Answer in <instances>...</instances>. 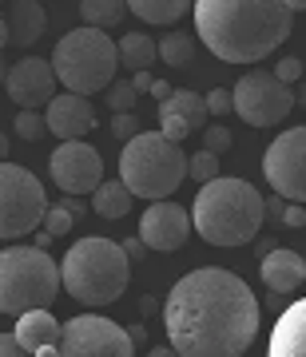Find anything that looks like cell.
<instances>
[{
  "label": "cell",
  "instance_id": "obj_1",
  "mask_svg": "<svg viewBox=\"0 0 306 357\" xmlns=\"http://www.w3.org/2000/svg\"><path fill=\"white\" fill-rule=\"evenodd\" d=\"M171 354L239 357L255 345L258 298L235 270L199 266L171 286L163 302Z\"/></svg>",
  "mask_w": 306,
  "mask_h": 357
},
{
  "label": "cell",
  "instance_id": "obj_2",
  "mask_svg": "<svg viewBox=\"0 0 306 357\" xmlns=\"http://www.w3.org/2000/svg\"><path fill=\"white\" fill-rule=\"evenodd\" d=\"M195 36L223 64H258L286 44L294 13L282 0H191Z\"/></svg>",
  "mask_w": 306,
  "mask_h": 357
},
{
  "label": "cell",
  "instance_id": "obj_3",
  "mask_svg": "<svg viewBox=\"0 0 306 357\" xmlns=\"http://www.w3.org/2000/svg\"><path fill=\"white\" fill-rule=\"evenodd\" d=\"M263 218H267V199L251 183L227 178L223 171L199 183V195L191 203V230H199V238H207L211 246L255 243Z\"/></svg>",
  "mask_w": 306,
  "mask_h": 357
},
{
  "label": "cell",
  "instance_id": "obj_4",
  "mask_svg": "<svg viewBox=\"0 0 306 357\" xmlns=\"http://www.w3.org/2000/svg\"><path fill=\"white\" fill-rule=\"evenodd\" d=\"M131 282V258L124 246L100 234H88L68 246L60 262V290H68L84 306H112Z\"/></svg>",
  "mask_w": 306,
  "mask_h": 357
},
{
  "label": "cell",
  "instance_id": "obj_5",
  "mask_svg": "<svg viewBox=\"0 0 306 357\" xmlns=\"http://www.w3.org/2000/svg\"><path fill=\"white\" fill-rule=\"evenodd\" d=\"M187 178V151L163 131H136L124 139L119 155V183L136 199H171Z\"/></svg>",
  "mask_w": 306,
  "mask_h": 357
},
{
  "label": "cell",
  "instance_id": "obj_6",
  "mask_svg": "<svg viewBox=\"0 0 306 357\" xmlns=\"http://www.w3.org/2000/svg\"><path fill=\"white\" fill-rule=\"evenodd\" d=\"M52 72H56V84L64 91H76V96H96L115 79V68H119V56H115V44L103 28H72L68 36H60V44L52 48Z\"/></svg>",
  "mask_w": 306,
  "mask_h": 357
},
{
  "label": "cell",
  "instance_id": "obj_7",
  "mask_svg": "<svg viewBox=\"0 0 306 357\" xmlns=\"http://www.w3.org/2000/svg\"><path fill=\"white\" fill-rule=\"evenodd\" d=\"M60 294V266L44 246H8L0 250V314H24L52 306Z\"/></svg>",
  "mask_w": 306,
  "mask_h": 357
},
{
  "label": "cell",
  "instance_id": "obj_8",
  "mask_svg": "<svg viewBox=\"0 0 306 357\" xmlns=\"http://www.w3.org/2000/svg\"><path fill=\"white\" fill-rule=\"evenodd\" d=\"M48 211V195L28 167L0 159V238H24L40 230Z\"/></svg>",
  "mask_w": 306,
  "mask_h": 357
},
{
  "label": "cell",
  "instance_id": "obj_9",
  "mask_svg": "<svg viewBox=\"0 0 306 357\" xmlns=\"http://www.w3.org/2000/svg\"><path fill=\"white\" fill-rule=\"evenodd\" d=\"M291 84L275 79V72H247V76L231 88V112L239 115L247 128H275L294 112Z\"/></svg>",
  "mask_w": 306,
  "mask_h": 357
},
{
  "label": "cell",
  "instance_id": "obj_10",
  "mask_svg": "<svg viewBox=\"0 0 306 357\" xmlns=\"http://www.w3.org/2000/svg\"><path fill=\"white\" fill-rule=\"evenodd\" d=\"M56 354H64V357H131L136 354V345H131L128 330L115 326L112 318H100V314H76L72 321L60 326Z\"/></svg>",
  "mask_w": 306,
  "mask_h": 357
},
{
  "label": "cell",
  "instance_id": "obj_11",
  "mask_svg": "<svg viewBox=\"0 0 306 357\" xmlns=\"http://www.w3.org/2000/svg\"><path fill=\"white\" fill-rule=\"evenodd\" d=\"M263 175H267L270 191L303 203L306 199V131L303 128H286L279 139L267 147L263 155Z\"/></svg>",
  "mask_w": 306,
  "mask_h": 357
},
{
  "label": "cell",
  "instance_id": "obj_12",
  "mask_svg": "<svg viewBox=\"0 0 306 357\" xmlns=\"http://www.w3.org/2000/svg\"><path fill=\"white\" fill-rule=\"evenodd\" d=\"M48 171H52V183L60 187L64 195H92L100 187L103 178V159L92 143H80V139H60V147L52 151L48 159Z\"/></svg>",
  "mask_w": 306,
  "mask_h": 357
},
{
  "label": "cell",
  "instance_id": "obj_13",
  "mask_svg": "<svg viewBox=\"0 0 306 357\" xmlns=\"http://www.w3.org/2000/svg\"><path fill=\"white\" fill-rule=\"evenodd\" d=\"M191 238V215L171 199H152L140 218V243L155 255H175Z\"/></svg>",
  "mask_w": 306,
  "mask_h": 357
},
{
  "label": "cell",
  "instance_id": "obj_14",
  "mask_svg": "<svg viewBox=\"0 0 306 357\" xmlns=\"http://www.w3.org/2000/svg\"><path fill=\"white\" fill-rule=\"evenodd\" d=\"M0 88L8 91V100L16 107H44V103L56 96V72H52L48 60H40V56H24V60H16L8 72H4V84Z\"/></svg>",
  "mask_w": 306,
  "mask_h": 357
},
{
  "label": "cell",
  "instance_id": "obj_15",
  "mask_svg": "<svg viewBox=\"0 0 306 357\" xmlns=\"http://www.w3.org/2000/svg\"><path fill=\"white\" fill-rule=\"evenodd\" d=\"M48 112L44 115V128L56 135V139H84L88 131H96V107L88 103V96H76V91H64V96H52L44 103Z\"/></svg>",
  "mask_w": 306,
  "mask_h": 357
},
{
  "label": "cell",
  "instance_id": "obj_16",
  "mask_svg": "<svg viewBox=\"0 0 306 357\" xmlns=\"http://www.w3.org/2000/svg\"><path fill=\"white\" fill-rule=\"evenodd\" d=\"M16 337L32 357H48L56 354V337H60V321L48 314V306H36V310H24L16 314Z\"/></svg>",
  "mask_w": 306,
  "mask_h": 357
},
{
  "label": "cell",
  "instance_id": "obj_17",
  "mask_svg": "<svg viewBox=\"0 0 306 357\" xmlns=\"http://www.w3.org/2000/svg\"><path fill=\"white\" fill-rule=\"evenodd\" d=\"M258 278L267 282L270 294H294L306 278V262L298 250H267L258 262Z\"/></svg>",
  "mask_w": 306,
  "mask_h": 357
},
{
  "label": "cell",
  "instance_id": "obj_18",
  "mask_svg": "<svg viewBox=\"0 0 306 357\" xmlns=\"http://www.w3.org/2000/svg\"><path fill=\"white\" fill-rule=\"evenodd\" d=\"M4 24H8V40L16 48H32L48 28V13L40 8V0H13L4 13Z\"/></svg>",
  "mask_w": 306,
  "mask_h": 357
},
{
  "label": "cell",
  "instance_id": "obj_19",
  "mask_svg": "<svg viewBox=\"0 0 306 357\" xmlns=\"http://www.w3.org/2000/svg\"><path fill=\"white\" fill-rule=\"evenodd\" d=\"M270 357H303L306 354V302H291V310L275 321Z\"/></svg>",
  "mask_w": 306,
  "mask_h": 357
},
{
  "label": "cell",
  "instance_id": "obj_20",
  "mask_svg": "<svg viewBox=\"0 0 306 357\" xmlns=\"http://www.w3.org/2000/svg\"><path fill=\"white\" fill-rule=\"evenodd\" d=\"M159 112H167V115H175V119H183L187 123V131H199V128H207V103H203V96L199 91H187V88H171L159 100Z\"/></svg>",
  "mask_w": 306,
  "mask_h": 357
},
{
  "label": "cell",
  "instance_id": "obj_21",
  "mask_svg": "<svg viewBox=\"0 0 306 357\" xmlns=\"http://www.w3.org/2000/svg\"><path fill=\"white\" fill-rule=\"evenodd\" d=\"M131 203H136V195H131L119 178H112V183L100 178V187L92 191V211L100 218H124L131 211Z\"/></svg>",
  "mask_w": 306,
  "mask_h": 357
},
{
  "label": "cell",
  "instance_id": "obj_22",
  "mask_svg": "<svg viewBox=\"0 0 306 357\" xmlns=\"http://www.w3.org/2000/svg\"><path fill=\"white\" fill-rule=\"evenodd\" d=\"M128 13L143 24H175L179 16L191 13V0H128Z\"/></svg>",
  "mask_w": 306,
  "mask_h": 357
},
{
  "label": "cell",
  "instance_id": "obj_23",
  "mask_svg": "<svg viewBox=\"0 0 306 357\" xmlns=\"http://www.w3.org/2000/svg\"><path fill=\"white\" fill-rule=\"evenodd\" d=\"M115 56L119 64L131 68V72H147L155 64V40H147L143 32H128V36L115 44Z\"/></svg>",
  "mask_w": 306,
  "mask_h": 357
},
{
  "label": "cell",
  "instance_id": "obj_24",
  "mask_svg": "<svg viewBox=\"0 0 306 357\" xmlns=\"http://www.w3.org/2000/svg\"><path fill=\"white\" fill-rule=\"evenodd\" d=\"M128 16V0H80V20L88 28H115Z\"/></svg>",
  "mask_w": 306,
  "mask_h": 357
},
{
  "label": "cell",
  "instance_id": "obj_25",
  "mask_svg": "<svg viewBox=\"0 0 306 357\" xmlns=\"http://www.w3.org/2000/svg\"><path fill=\"white\" fill-rule=\"evenodd\" d=\"M191 56H195V36H187V32H171L155 44V60H163L171 68L191 64Z\"/></svg>",
  "mask_w": 306,
  "mask_h": 357
},
{
  "label": "cell",
  "instance_id": "obj_26",
  "mask_svg": "<svg viewBox=\"0 0 306 357\" xmlns=\"http://www.w3.org/2000/svg\"><path fill=\"white\" fill-rule=\"evenodd\" d=\"M16 135L28 143H40L44 135H48V128H44V115L36 112V107H20L16 112Z\"/></svg>",
  "mask_w": 306,
  "mask_h": 357
},
{
  "label": "cell",
  "instance_id": "obj_27",
  "mask_svg": "<svg viewBox=\"0 0 306 357\" xmlns=\"http://www.w3.org/2000/svg\"><path fill=\"white\" fill-rule=\"evenodd\" d=\"M72 227H76V218L68 215L60 203H48V211H44V218H40V230H44L48 238H64Z\"/></svg>",
  "mask_w": 306,
  "mask_h": 357
},
{
  "label": "cell",
  "instance_id": "obj_28",
  "mask_svg": "<svg viewBox=\"0 0 306 357\" xmlns=\"http://www.w3.org/2000/svg\"><path fill=\"white\" fill-rule=\"evenodd\" d=\"M219 175V155L215 151H195L187 155V178H195V183H207V178H215Z\"/></svg>",
  "mask_w": 306,
  "mask_h": 357
},
{
  "label": "cell",
  "instance_id": "obj_29",
  "mask_svg": "<svg viewBox=\"0 0 306 357\" xmlns=\"http://www.w3.org/2000/svg\"><path fill=\"white\" fill-rule=\"evenodd\" d=\"M103 91H108L112 112H131V107H136V100H140V91L131 88V79H112Z\"/></svg>",
  "mask_w": 306,
  "mask_h": 357
},
{
  "label": "cell",
  "instance_id": "obj_30",
  "mask_svg": "<svg viewBox=\"0 0 306 357\" xmlns=\"http://www.w3.org/2000/svg\"><path fill=\"white\" fill-rule=\"evenodd\" d=\"M199 131H203V147H207V151L223 155L231 147V131L223 128V123H215V128H199Z\"/></svg>",
  "mask_w": 306,
  "mask_h": 357
},
{
  "label": "cell",
  "instance_id": "obj_31",
  "mask_svg": "<svg viewBox=\"0 0 306 357\" xmlns=\"http://www.w3.org/2000/svg\"><path fill=\"white\" fill-rule=\"evenodd\" d=\"M136 131H140V119H136L131 112H115L112 115V135L115 139H131Z\"/></svg>",
  "mask_w": 306,
  "mask_h": 357
},
{
  "label": "cell",
  "instance_id": "obj_32",
  "mask_svg": "<svg viewBox=\"0 0 306 357\" xmlns=\"http://www.w3.org/2000/svg\"><path fill=\"white\" fill-rule=\"evenodd\" d=\"M159 131H163L167 139H175V143H183L187 135H191L183 119H175V115H167V112H159Z\"/></svg>",
  "mask_w": 306,
  "mask_h": 357
},
{
  "label": "cell",
  "instance_id": "obj_33",
  "mask_svg": "<svg viewBox=\"0 0 306 357\" xmlns=\"http://www.w3.org/2000/svg\"><path fill=\"white\" fill-rule=\"evenodd\" d=\"M207 115H231V88H215L207 91Z\"/></svg>",
  "mask_w": 306,
  "mask_h": 357
},
{
  "label": "cell",
  "instance_id": "obj_34",
  "mask_svg": "<svg viewBox=\"0 0 306 357\" xmlns=\"http://www.w3.org/2000/svg\"><path fill=\"white\" fill-rule=\"evenodd\" d=\"M298 76H303V64H298L294 56H282L279 68H275V79H282V84H294Z\"/></svg>",
  "mask_w": 306,
  "mask_h": 357
},
{
  "label": "cell",
  "instance_id": "obj_35",
  "mask_svg": "<svg viewBox=\"0 0 306 357\" xmlns=\"http://www.w3.org/2000/svg\"><path fill=\"white\" fill-rule=\"evenodd\" d=\"M0 357H28V349L20 345L16 333H0Z\"/></svg>",
  "mask_w": 306,
  "mask_h": 357
},
{
  "label": "cell",
  "instance_id": "obj_36",
  "mask_svg": "<svg viewBox=\"0 0 306 357\" xmlns=\"http://www.w3.org/2000/svg\"><path fill=\"white\" fill-rule=\"evenodd\" d=\"M279 218L286 222V227H303V222H306V211H303V203H291V199H286Z\"/></svg>",
  "mask_w": 306,
  "mask_h": 357
},
{
  "label": "cell",
  "instance_id": "obj_37",
  "mask_svg": "<svg viewBox=\"0 0 306 357\" xmlns=\"http://www.w3.org/2000/svg\"><path fill=\"white\" fill-rule=\"evenodd\" d=\"M143 250H147V246L140 243V234H136V238H128V243H124V255H128V258H140Z\"/></svg>",
  "mask_w": 306,
  "mask_h": 357
},
{
  "label": "cell",
  "instance_id": "obj_38",
  "mask_svg": "<svg viewBox=\"0 0 306 357\" xmlns=\"http://www.w3.org/2000/svg\"><path fill=\"white\" fill-rule=\"evenodd\" d=\"M124 330H128V337H131V345H136V349L147 342V330H143V326H124Z\"/></svg>",
  "mask_w": 306,
  "mask_h": 357
},
{
  "label": "cell",
  "instance_id": "obj_39",
  "mask_svg": "<svg viewBox=\"0 0 306 357\" xmlns=\"http://www.w3.org/2000/svg\"><path fill=\"white\" fill-rule=\"evenodd\" d=\"M131 88H136V91L143 96V91L152 88V76H147V72H136V76H131Z\"/></svg>",
  "mask_w": 306,
  "mask_h": 357
},
{
  "label": "cell",
  "instance_id": "obj_40",
  "mask_svg": "<svg viewBox=\"0 0 306 357\" xmlns=\"http://www.w3.org/2000/svg\"><path fill=\"white\" fill-rule=\"evenodd\" d=\"M147 91H152L155 100H163L167 91H171V84H163V79H152V88H147Z\"/></svg>",
  "mask_w": 306,
  "mask_h": 357
},
{
  "label": "cell",
  "instance_id": "obj_41",
  "mask_svg": "<svg viewBox=\"0 0 306 357\" xmlns=\"http://www.w3.org/2000/svg\"><path fill=\"white\" fill-rule=\"evenodd\" d=\"M155 306H159V302H155L152 294H143V298H140V314H143V318H147V314H152Z\"/></svg>",
  "mask_w": 306,
  "mask_h": 357
},
{
  "label": "cell",
  "instance_id": "obj_42",
  "mask_svg": "<svg viewBox=\"0 0 306 357\" xmlns=\"http://www.w3.org/2000/svg\"><path fill=\"white\" fill-rule=\"evenodd\" d=\"M8 147H13L8 143V131H0V159H8Z\"/></svg>",
  "mask_w": 306,
  "mask_h": 357
},
{
  "label": "cell",
  "instance_id": "obj_43",
  "mask_svg": "<svg viewBox=\"0 0 306 357\" xmlns=\"http://www.w3.org/2000/svg\"><path fill=\"white\" fill-rule=\"evenodd\" d=\"M282 4H286V8H291L294 16H298V13H303V8H306V0H282Z\"/></svg>",
  "mask_w": 306,
  "mask_h": 357
},
{
  "label": "cell",
  "instance_id": "obj_44",
  "mask_svg": "<svg viewBox=\"0 0 306 357\" xmlns=\"http://www.w3.org/2000/svg\"><path fill=\"white\" fill-rule=\"evenodd\" d=\"M8 44V24H4V13H0V48Z\"/></svg>",
  "mask_w": 306,
  "mask_h": 357
},
{
  "label": "cell",
  "instance_id": "obj_45",
  "mask_svg": "<svg viewBox=\"0 0 306 357\" xmlns=\"http://www.w3.org/2000/svg\"><path fill=\"white\" fill-rule=\"evenodd\" d=\"M4 72H8V68H4V60H0V84H4Z\"/></svg>",
  "mask_w": 306,
  "mask_h": 357
}]
</instances>
